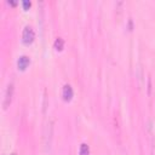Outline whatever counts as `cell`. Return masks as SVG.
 Listing matches in <instances>:
<instances>
[{"label":"cell","mask_w":155,"mask_h":155,"mask_svg":"<svg viewBox=\"0 0 155 155\" xmlns=\"http://www.w3.org/2000/svg\"><path fill=\"white\" fill-rule=\"evenodd\" d=\"M53 47L56 51H62L63 47H64V40L62 38H57L54 40V44H53Z\"/></svg>","instance_id":"obj_5"},{"label":"cell","mask_w":155,"mask_h":155,"mask_svg":"<svg viewBox=\"0 0 155 155\" xmlns=\"http://www.w3.org/2000/svg\"><path fill=\"white\" fill-rule=\"evenodd\" d=\"M73 88L70 85H64L63 86V90H62V97H63V101L64 102H70L71 98H73Z\"/></svg>","instance_id":"obj_2"},{"label":"cell","mask_w":155,"mask_h":155,"mask_svg":"<svg viewBox=\"0 0 155 155\" xmlns=\"http://www.w3.org/2000/svg\"><path fill=\"white\" fill-rule=\"evenodd\" d=\"M79 155H90V147L86 143H82L79 149Z\"/></svg>","instance_id":"obj_6"},{"label":"cell","mask_w":155,"mask_h":155,"mask_svg":"<svg viewBox=\"0 0 155 155\" xmlns=\"http://www.w3.org/2000/svg\"><path fill=\"white\" fill-rule=\"evenodd\" d=\"M8 4H10V5H12V6H16V5H17V2H16V1H8Z\"/></svg>","instance_id":"obj_8"},{"label":"cell","mask_w":155,"mask_h":155,"mask_svg":"<svg viewBox=\"0 0 155 155\" xmlns=\"http://www.w3.org/2000/svg\"><path fill=\"white\" fill-rule=\"evenodd\" d=\"M12 93H13V84H10L7 86V90H6V94H5V101H4V109H6L10 103H11V99H12Z\"/></svg>","instance_id":"obj_4"},{"label":"cell","mask_w":155,"mask_h":155,"mask_svg":"<svg viewBox=\"0 0 155 155\" xmlns=\"http://www.w3.org/2000/svg\"><path fill=\"white\" fill-rule=\"evenodd\" d=\"M10 155H17V154H16V153H12V154H10Z\"/></svg>","instance_id":"obj_9"},{"label":"cell","mask_w":155,"mask_h":155,"mask_svg":"<svg viewBox=\"0 0 155 155\" xmlns=\"http://www.w3.org/2000/svg\"><path fill=\"white\" fill-rule=\"evenodd\" d=\"M35 39V33H34V29L29 25H27L24 29H23V33H22V42L24 45H30Z\"/></svg>","instance_id":"obj_1"},{"label":"cell","mask_w":155,"mask_h":155,"mask_svg":"<svg viewBox=\"0 0 155 155\" xmlns=\"http://www.w3.org/2000/svg\"><path fill=\"white\" fill-rule=\"evenodd\" d=\"M29 64H30V59H29L28 56H21V57L18 58V61H17V67H18V69L22 70V71L25 70Z\"/></svg>","instance_id":"obj_3"},{"label":"cell","mask_w":155,"mask_h":155,"mask_svg":"<svg viewBox=\"0 0 155 155\" xmlns=\"http://www.w3.org/2000/svg\"><path fill=\"white\" fill-rule=\"evenodd\" d=\"M22 5H23V8H24V10H29V7H30L31 2H30V1H28V0H23V1H22Z\"/></svg>","instance_id":"obj_7"}]
</instances>
